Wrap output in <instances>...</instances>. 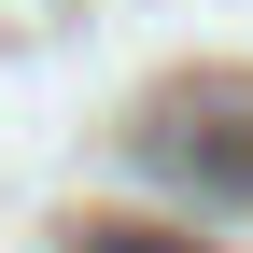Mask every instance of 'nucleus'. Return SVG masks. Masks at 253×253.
Instances as JSON below:
<instances>
[{
	"label": "nucleus",
	"mask_w": 253,
	"mask_h": 253,
	"mask_svg": "<svg viewBox=\"0 0 253 253\" xmlns=\"http://www.w3.org/2000/svg\"><path fill=\"white\" fill-rule=\"evenodd\" d=\"M141 155H155L169 183H211V197H253V155H239V141H211V126H197V141H183V126H141Z\"/></svg>",
	"instance_id": "f257e3e1"
},
{
	"label": "nucleus",
	"mask_w": 253,
	"mask_h": 253,
	"mask_svg": "<svg viewBox=\"0 0 253 253\" xmlns=\"http://www.w3.org/2000/svg\"><path fill=\"white\" fill-rule=\"evenodd\" d=\"M71 253H197V239H169V225H84Z\"/></svg>",
	"instance_id": "f03ea898"
}]
</instances>
